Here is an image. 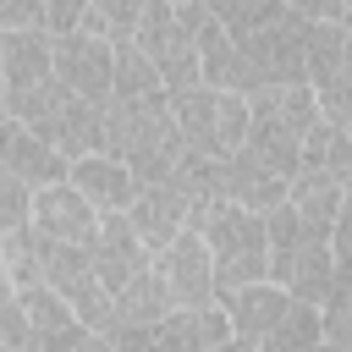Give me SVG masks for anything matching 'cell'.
Returning a JSON list of instances; mask_svg holds the SVG:
<instances>
[{"mask_svg": "<svg viewBox=\"0 0 352 352\" xmlns=\"http://www.w3.org/2000/svg\"><path fill=\"white\" fill-rule=\"evenodd\" d=\"M6 116L22 121L33 138H44L66 165L82 160V154H99V104L66 94L55 77L33 82V88H16L6 94Z\"/></svg>", "mask_w": 352, "mask_h": 352, "instance_id": "obj_1", "label": "cell"}, {"mask_svg": "<svg viewBox=\"0 0 352 352\" xmlns=\"http://www.w3.org/2000/svg\"><path fill=\"white\" fill-rule=\"evenodd\" d=\"M192 231L209 248V270H214V297L264 280V214H248L236 204H204L192 209Z\"/></svg>", "mask_w": 352, "mask_h": 352, "instance_id": "obj_2", "label": "cell"}, {"mask_svg": "<svg viewBox=\"0 0 352 352\" xmlns=\"http://www.w3.org/2000/svg\"><path fill=\"white\" fill-rule=\"evenodd\" d=\"M204 22H209L204 0H192V6H165V0H154L148 16H143V28L132 33V44L143 50V60L154 66V77H160L165 94L198 88V28H204Z\"/></svg>", "mask_w": 352, "mask_h": 352, "instance_id": "obj_3", "label": "cell"}, {"mask_svg": "<svg viewBox=\"0 0 352 352\" xmlns=\"http://www.w3.org/2000/svg\"><path fill=\"white\" fill-rule=\"evenodd\" d=\"M302 82L319 99V116L352 126V38L346 22H308L302 28Z\"/></svg>", "mask_w": 352, "mask_h": 352, "instance_id": "obj_4", "label": "cell"}, {"mask_svg": "<svg viewBox=\"0 0 352 352\" xmlns=\"http://www.w3.org/2000/svg\"><path fill=\"white\" fill-rule=\"evenodd\" d=\"M226 314L209 308H170L154 324H132L110 336V352H209L214 341H226Z\"/></svg>", "mask_w": 352, "mask_h": 352, "instance_id": "obj_5", "label": "cell"}, {"mask_svg": "<svg viewBox=\"0 0 352 352\" xmlns=\"http://www.w3.org/2000/svg\"><path fill=\"white\" fill-rule=\"evenodd\" d=\"M44 292H55L82 330L104 336V324H110V292L99 286V275H94V264H88L82 248L44 242Z\"/></svg>", "mask_w": 352, "mask_h": 352, "instance_id": "obj_6", "label": "cell"}, {"mask_svg": "<svg viewBox=\"0 0 352 352\" xmlns=\"http://www.w3.org/2000/svg\"><path fill=\"white\" fill-rule=\"evenodd\" d=\"M302 16L297 11H280L275 22H258L248 33H231V44L248 55V66L258 72L264 88H286V82H302Z\"/></svg>", "mask_w": 352, "mask_h": 352, "instance_id": "obj_7", "label": "cell"}, {"mask_svg": "<svg viewBox=\"0 0 352 352\" xmlns=\"http://www.w3.org/2000/svg\"><path fill=\"white\" fill-rule=\"evenodd\" d=\"M154 275H160V286H165V297H170V308H209L214 302V270H209V248H204V236L187 226V231H176L154 258Z\"/></svg>", "mask_w": 352, "mask_h": 352, "instance_id": "obj_8", "label": "cell"}, {"mask_svg": "<svg viewBox=\"0 0 352 352\" xmlns=\"http://www.w3.org/2000/svg\"><path fill=\"white\" fill-rule=\"evenodd\" d=\"M50 77L77 99L104 104L110 99V38H94V33L50 38Z\"/></svg>", "mask_w": 352, "mask_h": 352, "instance_id": "obj_9", "label": "cell"}, {"mask_svg": "<svg viewBox=\"0 0 352 352\" xmlns=\"http://www.w3.org/2000/svg\"><path fill=\"white\" fill-rule=\"evenodd\" d=\"M28 226H33L44 242H60V248H88V242H94V231H99V214L88 209V198H82L72 182H50V187H33Z\"/></svg>", "mask_w": 352, "mask_h": 352, "instance_id": "obj_10", "label": "cell"}, {"mask_svg": "<svg viewBox=\"0 0 352 352\" xmlns=\"http://www.w3.org/2000/svg\"><path fill=\"white\" fill-rule=\"evenodd\" d=\"M198 88H214V94H242V99H253L264 82H258V72L248 66V55L231 44V33L226 28H214V22H204L198 28Z\"/></svg>", "mask_w": 352, "mask_h": 352, "instance_id": "obj_11", "label": "cell"}, {"mask_svg": "<svg viewBox=\"0 0 352 352\" xmlns=\"http://www.w3.org/2000/svg\"><path fill=\"white\" fill-rule=\"evenodd\" d=\"M126 226H132V236L143 242V253L154 258L176 231L192 226V204H187L176 187H138V198L126 204Z\"/></svg>", "mask_w": 352, "mask_h": 352, "instance_id": "obj_12", "label": "cell"}, {"mask_svg": "<svg viewBox=\"0 0 352 352\" xmlns=\"http://www.w3.org/2000/svg\"><path fill=\"white\" fill-rule=\"evenodd\" d=\"M82 253H88V264H94V275H99L104 292H121V286L148 264V253H143V242L132 236L126 214H99V231H94V242H88Z\"/></svg>", "mask_w": 352, "mask_h": 352, "instance_id": "obj_13", "label": "cell"}, {"mask_svg": "<svg viewBox=\"0 0 352 352\" xmlns=\"http://www.w3.org/2000/svg\"><path fill=\"white\" fill-rule=\"evenodd\" d=\"M0 170L16 176L28 192L50 187V182H66V160L44 138H33L22 121H11V116H0Z\"/></svg>", "mask_w": 352, "mask_h": 352, "instance_id": "obj_14", "label": "cell"}, {"mask_svg": "<svg viewBox=\"0 0 352 352\" xmlns=\"http://www.w3.org/2000/svg\"><path fill=\"white\" fill-rule=\"evenodd\" d=\"M214 308L226 314V330L231 336H242V341H264L275 324H280V314L292 308V297L280 292V286H270V280H253V286H236V292H220L214 297Z\"/></svg>", "mask_w": 352, "mask_h": 352, "instance_id": "obj_15", "label": "cell"}, {"mask_svg": "<svg viewBox=\"0 0 352 352\" xmlns=\"http://www.w3.org/2000/svg\"><path fill=\"white\" fill-rule=\"evenodd\" d=\"M66 182L88 198L94 214H126V204L138 198L132 170H126L121 160H110V154H82V160H72V165H66Z\"/></svg>", "mask_w": 352, "mask_h": 352, "instance_id": "obj_16", "label": "cell"}, {"mask_svg": "<svg viewBox=\"0 0 352 352\" xmlns=\"http://www.w3.org/2000/svg\"><path fill=\"white\" fill-rule=\"evenodd\" d=\"M286 198V182L275 170H264L258 160H248L242 148L220 154V204H236L248 214H270Z\"/></svg>", "mask_w": 352, "mask_h": 352, "instance_id": "obj_17", "label": "cell"}, {"mask_svg": "<svg viewBox=\"0 0 352 352\" xmlns=\"http://www.w3.org/2000/svg\"><path fill=\"white\" fill-rule=\"evenodd\" d=\"M308 231H319V236H330L336 226H341V214H346V182H336V176H314V170H297L292 182H286V198H280Z\"/></svg>", "mask_w": 352, "mask_h": 352, "instance_id": "obj_18", "label": "cell"}, {"mask_svg": "<svg viewBox=\"0 0 352 352\" xmlns=\"http://www.w3.org/2000/svg\"><path fill=\"white\" fill-rule=\"evenodd\" d=\"M242 154L258 160L264 170H275L280 182L297 176V132H286L258 99H248V132H242Z\"/></svg>", "mask_w": 352, "mask_h": 352, "instance_id": "obj_19", "label": "cell"}, {"mask_svg": "<svg viewBox=\"0 0 352 352\" xmlns=\"http://www.w3.org/2000/svg\"><path fill=\"white\" fill-rule=\"evenodd\" d=\"M165 314H170V297H165V286H160L154 264H143L121 292H110V324H104V341H110L116 330L154 324V319H165Z\"/></svg>", "mask_w": 352, "mask_h": 352, "instance_id": "obj_20", "label": "cell"}, {"mask_svg": "<svg viewBox=\"0 0 352 352\" xmlns=\"http://www.w3.org/2000/svg\"><path fill=\"white\" fill-rule=\"evenodd\" d=\"M44 77H50V38L33 28L0 33V88L16 94V88H33Z\"/></svg>", "mask_w": 352, "mask_h": 352, "instance_id": "obj_21", "label": "cell"}, {"mask_svg": "<svg viewBox=\"0 0 352 352\" xmlns=\"http://www.w3.org/2000/svg\"><path fill=\"white\" fill-rule=\"evenodd\" d=\"M297 170L346 182V176H352V132L336 126V121H314V126L297 138Z\"/></svg>", "mask_w": 352, "mask_h": 352, "instance_id": "obj_22", "label": "cell"}, {"mask_svg": "<svg viewBox=\"0 0 352 352\" xmlns=\"http://www.w3.org/2000/svg\"><path fill=\"white\" fill-rule=\"evenodd\" d=\"M0 258H6V286L11 292L44 286V236L33 226H16L11 236H0Z\"/></svg>", "mask_w": 352, "mask_h": 352, "instance_id": "obj_23", "label": "cell"}, {"mask_svg": "<svg viewBox=\"0 0 352 352\" xmlns=\"http://www.w3.org/2000/svg\"><path fill=\"white\" fill-rule=\"evenodd\" d=\"M148 94H165L154 66L143 60V50L132 38L110 44V99H148Z\"/></svg>", "mask_w": 352, "mask_h": 352, "instance_id": "obj_24", "label": "cell"}, {"mask_svg": "<svg viewBox=\"0 0 352 352\" xmlns=\"http://www.w3.org/2000/svg\"><path fill=\"white\" fill-rule=\"evenodd\" d=\"M148 6H154V0H88V11H82V28H77V33H94V38L121 44V38H132V33L143 28Z\"/></svg>", "mask_w": 352, "mask_h": 352, "instance_id": "obj_25", "label": "cell"}, {"mask_svg": "<svg viewBox=\"0 0 352 352\" xmlns=\"http://www.w3.org/2000/svg\"><path fill=\"white\" fill-rule=\"evenodd\" d=\"M16 308H22V319H28V341H50V336H66V330H77L72 308H66L55 292H44V286H28V292H16Z\"/></svg>", "mask_w": 352, "mask_h": 352, "instance_id": "obj_26", "label": "cell"}, {"mask_svg": "<svg viewBox=\"0 0 352 352\" xmlns=\"http://www.w3.org/2000/svg\"><path fill=\"white\" fill-rule=\"evenodd\" d=\"M314 346H319V308H308V302H292L280 314V324L258 341V352H314Z\"/></svg>", "mask_w": 352, "mask_h": 352, "instance_id": "obj_27", "label": "cell"}, {"mask_svg": "<svg viewBox=\"0 0 352 352\" xmlns=\"http://www.w3.org/2000/svg\"><path fill=\"white\" fill-rule=\"evenodd\" d=\"M204 11H209L214 28L248 33V28H258V22H275L286 6H280V0H204Z\"/></svg>", "mask_w": 352, "mask_h": 352, "instance_id": "obj_28", "label": "cell"}, {"mask_svg": "<svg viewBox=\"0 0 352 352\" xmlns=\"http://www.w3.org/2000/svg\"><path fill=\"white\" fill-rule=\"evenodd\" d=\"M242 132H248V99L242 94H214V143H220V154L242 148Z\"/></svg>", "mask_w": 352, "mask_h": 352, "instance_id": "obj_29", "label": "cell"}, {"mask_svg": "<svg viewBox=\"0 0 352 352\" xmlns=\"http://www.w3.org/2000/svg\"><path fill=\"white\" fill-rule=\"evenodd\" d=\"M82 11H88V0H38V33L66 38V33L82 28Z\"/></svg>", "mask_w": 352, "mask_h": 352, "instance_id": "obj_30", "label": "cell"}, {"mask_svg": "<svg viewBox=\"0 0 352 352\" xmlns=\"http://www.w3.org/2000/svg\"><path fill=\"white\" fill-rule=\"evenodd\" d=\"M28 204H33V192H28L16 176L0 170V236H11L16 226H28Z\"/></svg>", "mask_w": 352, "mask_h": 352, "instance_id": "obj_31", "label": "cell"}, {"mask_svg": "<svg viewBox=\"0 0 352 352\" xmlns=\"http://www.w3.org/2000/svg\"><path fill=\"white\" fill-rule=\"evenodd\" d=\"M0 346H6V352H22V346H28V319H22L11 286H0Z\"/></svg>", "mask_w": 352, "mask_h": 352, "instance_id": "obj_32", "label": "cell"}, {"mask_svg": "<svg viewBox=\"0 0 352 352\" xmlns=\"http://www.w3.org/2000/svg\"><path fill=\"white\" fill-rule=\"evenodd\" d=\"M22 352H110V341L77 324V330H66V336H50V341H28Z\"/></svg>", "mask_w": 352, "mask_h": 352, "instance_id": "obj_33", "label": "cell"}, {"mask_svg": "<svg viewBox=\"0 0 352 352\" xmlns=\"http://www.w3.org/2000/svg\"><path fill=\"white\" fill-rule=\"evenodd\" d=\"M302 22H346V0H280Z\"/></svg>", "mask_w": 352, "mask_h": 352, "instance_id": "obj_34", "label": "cell"}, {"mask_svg": "<svg viewBox=\"0 0 352 352\" xmlns=\"http://www.w3.org/2000/svg\"><path fill=\"white\" fill-rule=\"evenodd\" d=\"M33 28L38 33V0H0V33Z\"/></svg>", "mask_w": 352, "mask_h": 352, "instance_id": "obj_35", "label": "cell"}, {"mask_svg": "<svg viewBox=\"0 0 352 352\" xmlns=\"http://www.w3.org/2000/svg\"><path fill=\"white\" fill-rule=\"evenodd\" d=\"M209 352H258V346H253V341H242V336H226V341H214Z\"/></svg>", "mask_w": 352, "mask_h": 352, "instance_id": "obj_36", "label": "cell"}, {"mask_svg": "<svg viewBox=\"0 0 352 352\" xmlns=\"http://www.w3.org/2000/svg\"><path fill=\"white\" fill-rule=\"evenodd\" d=\"M314 352H352V346H341V341H319Z\"/></svg>", "mask_w": 352, "mask_h": 352, "instance_id": "obj_37", "label": "cell"}, {"mask_svg": "<svg viewBox=\"0 0 352 352\" xmlns=\"http://www.w3.org/2000/svg\"><path fill=\"white\" fill-rule=\"evenodd\" d=\"M0 286H6V258H0Z\"/></svg>", "mask_w": 352, "mask_h": 352, "instance_id": "obj_38", "label": "cell"}, {"mask_svg": "<svg viewBox=\"0 0 352 352\" xmlns=\"http://www.w3.org/2000/svg\"><path fill=\"white\" fill-rule=\"evenodd\" d=\"M165 6H192V0H165Z\"/></svg>", "mask_w": 352, "mask_h": 352, "instance_id": "obj_39", "label": "cell"}, {"mask_svg": "<svg viewBox=\"0 0 352 352\" xmlns=\"http://www.w3.org/2000/svg\"><path fill=\"white\" fill-rule=\"evenodd\" d=\"M0 116H6V88H0Z\"/></svg>", "mask_w": 352, "mask_h": 352, "instance_id": "obj_40", "label": "cell"}]
</instances>
